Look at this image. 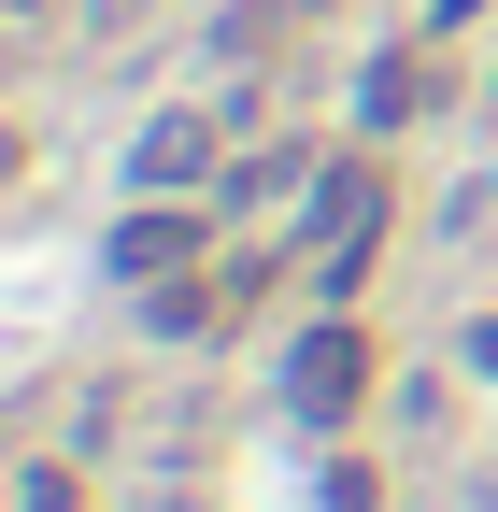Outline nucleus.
Returning <instances> with one entry per match:
<instances>
[{"label":"nucleus","mask_w":498,"mask_h":512,"mask_svg":"<svg viewBox=\"0 0 498 512\" xmlns=\"http://www.w3.org/2000/svg\"><path fill=\"white\" fill-rule=\"evenodd\" d=\"M370 228H385V171H370V157H342V171L314 185V256H328L314 285H328V299L356 285V256H370Z\"/></svg>","instance_id":"obj_1"},{"label":"nucleus","mask_w":498,"mask_h":512,"mask_svg":"<svg viewBox=\"0 0 498 512\" xmlns=\"http://www.w3.org/2000/svg\"><path fill=\"white\" fill-rule=\"evenodd\" d=\"M285 399L314 413V427H342V413L370 399V342H356V328H314V342L285 356Z\"/></svg>","instance_id":"obj_2"},{"label":"nucleus","mask_w":498,"mask_h":512,"mask_svg":"<svg viewBox=\"0 0 498 512\" xmlns=\"http://www.w3.org/2000/svg\"><path fill=\"white\" fill-rule=\"evenodd\" d=\"M129 171H143V185H157V200H171V185H200V171H214V128H200V114H157Z\"/></svg>","instance_id":"obj_3"},{"label":"nucleus","mask_w":498,"mask_h":512,"mask_svg":"<svg viewBox=\"0 0 498 512\" xmlns=\"http://www.w3.org/2000/svg\"><path fill=\"white\" fill-rule=\"evenodd\" d=\"M185 256H200V214H129V228H114V271H185Z\"/></svg>","instance_id":"obj_4"},{"label":"nucleus","mask_w":498,"mask_h":512,"mask_svg":"<svg viewBox=\"0 0 498 512\" xmlns=\"http://www.w3.org/2000/svg\"><path fill=\"white\" fill-rule=\"evenodd\" d=\"M427 100V57H370V128H399Z\"/></svg>","instance_id":"obj_5"},{"label":"nucleus","mask_w":498,"mask_h":512,"mask_svg":"<svg viewBox=\"0 0 498 512\" xmlns=\"http://www.w3.org/2000/svg\"><path fill=\"white\" fill-rule=\"evenodd\" d=\"M15 512H86V498H72V470H29V484H15Z\"/></svg>","instance_id":"obj_6"},{"label":"nucleus","mask_w":498,"mask_h":512,"mask_svg":"<svg viewBox=\"0 0 498 512\" xmlns=\"http://www.w3.org/2000/svg\"><path fill=\"white\" fill-rule=\"evenodd\" d=\"M470 370H498V313H484V328H470Z\"/></svg>","instance_id":"obj_7"},{"label":"nucleus","mask_w":498,"mask_h":512,"mask_svg":"<svg viewBox=\"0 0 498 512\" xmlns=\"http://www.w3.org/2000/svg\"><path fill=\"white\" fill-rule=\"evenodd\" d=\"M456 15H484V0H442V29H456Z\"/></svg>","instance_id":"obj_8"}]
</instances>
